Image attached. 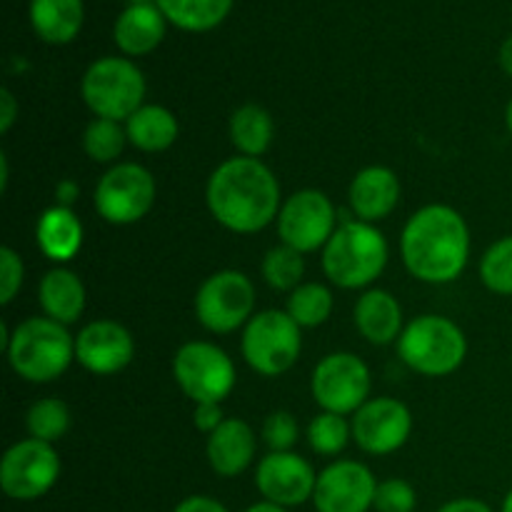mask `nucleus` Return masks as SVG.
Instances as JSON below:
<instances>
[{
  "label": "nucleus",
  "mask_w": 512,
  "mask_h": 512,
  "mask_svg": "<svg viewBox=\"0 0 512 512\" xmlns=\"http://www.w3.org/2000/svg\"><path fill=\"white\" fill-rule=\"evenodd\" d=\"M205 203L215 223L238 235H253L278 220L280 183L260 158L223 160L210 173L205 185Z\"/></svg>",
  "instance_id": "obj_1"
},
{
  "label": "nucleus",
  "mask_w": 512,
  "mask_h": 512,
  "mask_svg": "<svg viewBox=\"0 0 512 512\" xmlns=\"http://www.w3.org/2000/svg\"><path fill=\"white\" fill-rule=\"evenodd\" d=\"M470 228L450 205L430 203L415 210L400 235V255L415 280L448 285L463 275L470 260Z\"/></svg>",
  "instance_id": "obj_2"
},
{
  "label": "nucleus",
  "mask_w": 512,
  "mask_h": 512,
  "mask_svg": "<svg viewBox=\"0 0 512 512\" xmlns=\"http://www.w3.org/2000/svg\"><path fill=\"white\" fill-rule=\"evenodd\" d=\"M3 350L20 380L33 385L53 383L75 360V335L68 325L50 318H28L8 330L3 325Z\"/></svg>",
  "instance_id": "obj_3"
},
{
  "label": "nucleus",
  "mask_w": 512,
  "mask_h": 512,
  "mask_svg": "<svg viewBox=\"0 0 512 512\" xmlns=\"http://www.w3.org/2000/svg\"><path fill=\"white\" fill-rule=\"evenodd\" d=\"M323 273L343 290H365L383 275L390 260L388 238L363 220H343L323 248Z\"/></svg>",
  "instance_id": "obj_4"
},
{
  "label": "nucleus",
  "mask_w": 512,
  "mask_h": 512,
  "mask_svg": "<svg viewBox=\"0 0 512 512\" xmlns=\"http://www.w3.org/2000/svg\"><path fill=\"white\" fill-rule=\"evenodd\" d=\"M400 360L423 378H448L468 358V338L455 320L445 315H420L405 323L395 343Z\"/></svg>",
  "instance_id": "obj_5"
},
{
  "label": "nucleus",
  "mask_w": 512,
  "mask_h": 512,
  "mask_svg": "<svg viewBox=\"0 0 512 512\" xmlns=\"http://www.w3.org/2000/svg\"><path fill=\"white\" fill-rule=\"evenodd\" d=\"M145 75L130 58L105 55L85 68L80 80V98L95 118L125 123L145 105Z\"/></svg>",
  "instance_id": "obj_6"
},
{
  "label": "nucleus",
  "mask_w": 512,
  "mask_h": 512,
  "mask_svg": "<svg viewBox=\"0 0 512 512\" xmlns=\"http://www.w3.org/2000/svg\"><path fill=\"white\" fill-rule=\"evenodd\" d=\"M240 353L263 378H278L298 363L303 353V328L285 310H260L240 338Z\"/></svg>",
  "instance_id": "obj_7"
},
{
  "label": "nucleus",
  "mask_w": 512,
  "mask_h": 512,
  "mask_svg": "<svg viewBox=\"0 0 512 512\" xmlns=\"http://www.w3.org/2000/svg\"><path fill=\"white\" fill-rule=\"evenodd\" d=\"M173 378L195 405L223 403L238 383L233 358L208 340H190L175 350Z\"/></svg>",
  "instance_id": "obj_8"
},
{
  "label": "nucleus",
  "mask_w": 512,
  "mask_h": 512,
  "mask_svg": "<svg viewBox=\"0 0 512 512\" xmlns=\"http://www.w3.org/2000/svg\"><path fill=\"white\" fill-rule=\"evenodd\" d=\"M195 320L208 333L228 335L245 328L255 315V285L240 270H218L200 283L193 300Z\"/></svg>",
  "instance_id": "obj_9"
},
{
  "label": "nucleus",
  "mask_w": 512,
  "mask_h": 512,
  "mask_svg": "<svg viewBox=\"0 0 512 512\" xmlns=\"http://www.w3.org/2000/svg\"><path fill=\"white\" fill-rule=\"evenodd\" d=\"M158 183L140 163H115L103 173L93 193L95 213L110 225L140 223L153 210Z\"/></svg>",
  "instance_id": "obj_10"
},
{
  "label": "nucleus",
  "mask_w": 512,
  "mask_h": 512,
  "mask_svg": "<svg viewBox=\"0 0 512 512\" xmlns=\"http://www.w3.org/2000/svg\"><path fill=\"white\" fill-rule=\"evenodd\" d=\"M60 455L55 445L25 438L10 445L0 460V488L10 500L30 503L55 488L60 478Z\"/></svg>",
  "instance_id": "obj_11"
},
{
  "label": "nucleus",
  "mask_w": 512,
  "mask_h": 512,
  "mask_svg": "<svg viewBox=\"0 0 512 512\" xmlns=\"http://www.w3.org/2000/svg\"><path fill=\"white\" fill-rule=\"evenodd\" d=\"M370 390V368L355 353L325 355L310 375V393L325 413L355 415L370 400Z\"/></svg>",
  "instance_id": "obj_12"
},
{
  "label": "nucleus",
  "mask_w": 512,
  "mask_h": 512,
  "mask_svg": "<svg viewBox=\"0 0 512 512\" xmlns=\"http://www.w3.org/2000/svg\"><path fill=\"white\" fill-rule=\"evenodd\" d=\"M275 225H278L280 243L308 255L328 245L338 230V213L333 200L323 190L305 188L283 200Z\"/></svg>",
  "instance_id": "obj_13"
},
{
  "label": "nucleus",
  "mask_w": 512,
  "mask_h": 512,
  "mask_svg": "<svg viewBox=\"0 0 512 512\" xmlns=\"http://www.w3.org/2000/svg\"><path fill=\"white\" fill-rule=\"evenodd\" d=\"M353 443L368 455H393L413 433V413L398 398H370L350 420Z\"/></svg>",
  "instance_id": "obj_14"
},
{
  "label": "nucleus",
  "mask_w": 512,
  "mask_h": 512,
  "mask_svg": "<svg viewBox=\"0 0 512 512\" xmlns=\"http://www.w3.org/2000/svg\"><path fill=\"white\" fill-rule=\"evenodd\" d=\"M378 480L358 460H335L318 473L313 505L318 512H368L375 505Z\"/></svg>",
  "instance_id": "obj_15"
},
{
  "label": "nucleus",
  "mask_w": 512,
  "mask_h": 512,
  "mask_svg": "<svg viewBox=\"0 0 512 512\" xmlns=\"http://www.w3.org/2000/svg\"><path fill=\"white\" fill-rule=\"evenodd\" d=\"M318 473L298 453H268L255 468V488L268 503L280 508H298L315 495Z\"/></svg>",
  "instance_id": "obj_16"
},
{
  "label": "nucleus",
  "mask_w": 512,
  "mask_h": 512,
  "mask_svg": "<svg viewBox=\"0 0 512 512\" xmlns=\"http://www.w3.org/2000/svg\"><path fill=\"white\" fill-rule=\"evenodd\" d=\"M133 358L135 340L130 330L118 320H93L75 335V360L80 363V368L98 378L123 373L133 363Z\"/></svg>",
  "instance_id": "obj_17"
},
{
  "label": "nucleus",
  "mask_w": 512,
  "mask_h": 512,
  "mask_svg": "<svg viewBox=\"0 0 512 512\" xmlns=\"http://www.w3.org/2000/svg\"><path fill=\"white\" fill-rule=\"evenodd\" d=\"M400 178L388 165H368L358 170L348 188L350 210L363 223H380L390 218L400 203Z\"/></svg>",
  "instance_id": "obj_18"
},
{
  "label": "nucleus",
  "mask_w": 512,
  "mask_h": 512,
  "mask_svg": "<svg viewBox=\"0 0 512 512\" xmlns=\"http://www.w3.org/2000/svg\"><path fill=\"white\" fill-rule=\"evenodd\" d=\"M258 453V435L245 420L225 418L215 433L205 440V455L220 478H238L253 465Z\"/></svg>",
  "instance_id": "obj_19"
},
{
  "label": "nucleus",
  "mask_w": 512,
  "mask_h": 512,
  "mask_svg": "<svg viewBox=\"0 0 512 512\" xmlns=\"http://www.w3.org/2000/svg\"><path fill=\"white\" fill-rule=\"evenodd\" d=\"M168 25L158 3H130L115 18L113 40L125 58H143L163 43Z\"/></svg>",
  "instance_id": "obj_20"
},
{
  "label": "nucleus",
  "mask_w": 512,
  "mask_h": 512,
  "mask_svg": "<svg viewBox=\"0 0 512 512\" xmlns=\"http://www.w3.org/2000/svg\"><path fill=\"white\" fill-rule=\"evenodd\" d=\"M353 320L358 333L370 345L398 343L405 330L403 305L390 290L383 288H368L355 300Z\"/></svg>",
  "instance_id": "obj_21"
},
{
  "label": "nucleus",
  "mask_w": 512,
  "mask_h": 512,
  "mask_svg": "<svg viewBox=\"0 0 512 512\" xmlns=\"http://www.w3.org/2000/svg\"><path fill=\"white\" fill-rule=\"evenodd\" d=\"M38 303L43 308L45 318L63 325L78 323L85 313V303H88L85 283L75 270L65 268V265L50 268L40 278Z\"/></svg>",
  "instance_id": "obj_22"
},
{
  "label": "nucleus",
  "mask_w": 512,
  "mask_h": 512,
  "mask_svg": "<svg viewBox=\"0 0 512 512\" xmlns=\"http://www.w3.org/2000/svg\"><path fill=\"white\" fill-rule=\"evenodd\" d=\"M30 28L43 43L68 45L83 30V0H30Z\"/></svg>",
  "instance_id": "obj_23"
},
{
  "label": "nucleus",
  "mask_w": 512,
  "mask_h": 512,
  "mask_svg": "<svg viewBox=\"0 0 512 512\" xmlns=\"http://www.w3.org/2000/svg\"><path fill=\"white\" fill-rule=\"evenodd\" d=\"M35 240H38V248L45 258L63 265L73 260L83 248V223L73 213V208L53 205L40 215Z\"/></svg>",
  "instance_id": "obj_24"
},
{
  "label": "nucleus",
  "mask_w": 512,
  "mask_h": 512,
  "mask_svg": "<svg viewBox=\"0 0 512 512\" xmlns=\"http://www.w3.org/2000/svg\"><path fill=\"white\" fill-rule=\"evenodd\" d=\"M128 143L143 153H163L173 148L180 135V123L175 113L165 105L145 103L125 120Z\"/></svg>",
  "instance_id": "obj_25"
},
{
  "label": "nucleus",
  "mask_w": 512,
  "mask_h": 512,
  "mask_svg": "<svg viewBox=\"0 0 512 512\" xmlns=\"http://www.w3.org/2000/svg\"><path fill=\"white\" fill-rule=\"evenodd\" d=\"M230 143L235 145L238 155L245 158H260L270 150L275 138L273 115L258 103H245L230 115Z\"/></svg>",
  "instance_id": "obj_26"
},
{
  "label": "nucleus",
  "mask_w": 512,
  "mask_h": 512,
  "mask_svg": "<svg viewBox=\"0 0 512 512\" xmlns=\"http://www.w3.org/2000/svg\"><path fill=\"white\" fill-rule=\"evenodd\" d=\"M165 20L185 33H208L233 10L235 0H155Z\"/></svg>",
  "instance_id": "obj_27"
},
{
  "label": "nucleus",
  "mask_w": 512,
  "mask_h": 512,
  "mask_svg": "<svg viewBox=\"0 0 512 512\" xmlns=\"http://www.w3.org/2000/svg\"><path fill=\"white\" fill-rule=\"evenodd\" d=\"M335 298L330 293L328 285L323 283H303L288 295V305L285 313L300 325V328H318V325L328 323L333 315Z\"/></svg>",
  "instance_id": "obj_28"
},
{
  "label": "nucleus",
  "mask_w": 512,
  "mask_h": 512,
  "mask_svg": "<svg viewBox=\"0 0 512 512\" xmlns=\"http://www.w3.org/2000/svg\"><path fill=\"white\" fill-rule=\"evenodd\" d=\"M25 428L28 435L43 443L55 445L70 430V408L60 398H40L35 400L25 415Z\"/></svg>",
  "instance_id": "obj_29"
},
{
  "label": "nucleus",
  "mask_w": 512,
  "mask_h": 512,
  "mask_svg": "<svg viewBox=\"0 0 512 512\" xmlns=\"http://www.w3.org/2000/svg\"><path fill=\"white\" fill-rule=\"evenodd\" d=\"M125 145H128L125 123L108 118H93L85 125L83 150L93 163H115L123 155Z\"/></svg>",
  "instance_id": "obj_30"
},
{
  "label": "nucleus",
  "mask_w": 512,
  "mask_h": 512,
  "mask_svg": "<svg viewBox=\"0 0 512 512\" xmlns=\"http://www.w3.org/2000/svg\"><path fill=\"white\" fill-rule=\"evenodd\" d=\"M260 270H263V280L270 288L278 290V293H293L298 285H303L305 258L295 248L280 243L265 253Z\"/></svg>",
  "instance_id": "obj_31"
},
{
  "label": "nucleus",
  "mask_w": 512,
  "mask_h": 512,
  "mask_svg": "<svg viewBox=\"0 0 512 512\" xmlns=\"http://www.w3.org/2000/svg\"><path fill=\"white\" fill-rule=\"evenodd\" d=\"M305 435H308V445L315 455L335 458L353 440V428H350V420H345V415L325 413L323 410V413H318L310 420Z\"/></svg>",
  "instance_id": "obj_32"
},
{
  "label": "nucleus",
  "mask_w": 512,
  "mask_h": 512,
  "mask_svg": "<svg viewBox=\"0 0 512 512\" xmlns=\"http://www.w3.org/2000/svg\"><path fill=\"white\" fill-rule=\"evenodd\" d=\"M480 280L495 295H512V235L495 240L480 260Z\"/></svg>",
  "instance_id": "obj_33"
},
{
  "label": "nucleus",
  "mask_w": 512,
  "mask_h": 512,
  "mask_svg": "<svg viewBox=\"0 0 512 512\" xmlns=\"http://www.w3.org/2000/svg\"><path fill=\"white\" fill-rule=\"evenodd\" d=\"M260 435H263V443L268 445L270 453H290L300 438V425L293 413L275 410L265 418Z\"/></svg>",
  "instance_id": "obj_34"
},
{
  "label": "nucleus",
  "mask_w": 512,
  "mask_h": 512,
  "mask_svg": "<svg viewBox=\"0 0 512 512\" xmlns=\"http://www.w3.org/2000/svg\"><path fill=\"white\" fill-rule=\"evenodd\" d=\"M373 508L378 512H415V508H418V493H415V488L408 480L388 478L378 483Z\"/></svg>",
  "instance_id": "obj_35"
},
{
  "label": "nucleus",
  "mask_w": 512,
  "mask_h": 512,
  "mask_svg": "<svg viewBox=\"0 0 512 512\" xmlns=\"http://www.w3.org/2000/svg\"><path fill=\"white\" fill-rule=\"evenodd\" d=\"M25 268L20 255L13 248H0V303L10 305L15 300V295L23 288Z\"/></svg>",
  "instance_id": "obj_36"
},
{
  "label": "nucleus",
  "mask_w": 512,
  "mask_h": 512,
  "mask_svg": "<svg viewBox=\"0 0 512 512\" xmlns=\"http://www.w3.org/2000/svg\"><path fill=\"white\" fill-rule=\"evenodd\" d=\"M223 403H200L195 405L193 410V425L200 430V433L210 435L223 425Z\"/></svg>",
  "instance_id": "obj_37"
},
{
  "label": "nucleus",
  "mask_w": 512,
  "mask_h": 512,
  "mask_svg": "<svg viewBox=\"0 0 512 512\" xmlns=\"http://www.w3.org/2000/svg\"><path fill=\"white\" fill-rule=\"evenodd\" d=\"M173 512H230L220 500L210 498V495H190V498L180 500Z\"/></svg>",
  "instance_id": "obj_38"
},
{
  "label": "nucleus",
  "mask_w": 512,
  "mask_h": 512,
  "mask_svg": "<svg viewBox=\"0 0 512 512\" xmlns=\"http://www.w3.org/2000/svg\"><path fill=\"white\" fill-rule=\"evenodd\" d=\"M20 115V105L8 88L0 90V133H10Z\"/></svg>",
  "instance_id": "obj_39"
},
{
  "label": "nucleus",
  "mask_w": 512,
  "mask_h": 512,
  "mask_svg": "<svg viewBox=\"0 0 512 512\" xmlns=\"http://www.w3.org/2000/svg\"><path fill=\"white\" fill-rule=\"evenodd\" d=\"M438 512H493V508L478 498H455L445 503Z\"/></svg>",
  "instance_id": "obj_40"
},
{
  "label": "nucleus",
  "mask_w": 512,
  "mask_h": 512,
  "mask_svg": "<svg viewBox=\"0 0 512 512\" xmlns=\"http://www.w3.org/2000/svg\"><path fill=\"white\" fill-rule=\"evenodd\" d=\"M55 195H58V205L70 208L75 203V198H78V185H75V180H60V185L55 188Z\"/></svg>",
  "instance_id": "obj_41"
},
{
  "label": "nucleus",
  "mask_w": 512,
  "mask_h": 512,
  "mask_svg": "<svg viewBox=\"0 0 512 512\" xmlns=\"http://www.w3.org/2000/svg\"><path fill=\"white\" fill-rule=\"evenodd\" d=\"M498 60H500V68H503L505 73H508L512 78V33L503 40V45H500Z\"/></svg>",
  "instance_id": "obj_42"
},
{
  "label": "nucleus",
  "mask_w": 512,
  "mask_h": 512,
  "mask_svg": "<svg viewBox=\"0 0 512 512\" xmlns=\"http://www.w3.org/2000/svg\"><path fill=\"white\" fill-rule=\"evenodd\" d=\"M243 512H288V510L280 508V505L275 503H268V500H260V503L250 505V508H245Z\"/></svg>",
  "instance_id": "obj_43"
},
{
  "label": "nucleus",
  "mask_w": 512,
  "mask_h": 512,
  "mask_svg": "<svg viewBox=\"0 0 512 512\" xmlns=\"http://www.w3.org/2000/svg\"><path fill=\"white\" fill-rule=\"evenodd\" d=\"M8 155H0V190L8 188Z\"/></svg>",
  "instance_id": "obj_44"
},
{
  "label": "nucleus",
  "mask_w": 512,
  "mask_h": 512,
  "mask_svg": "<svg viewBox=\"0 0 512 512\" xmlns=\"http://www.w3.org/2000/svg\"><path fill=\"white\" fill-rule=\"evenodd\" d=\"M500 512H512V488H510V493L505 495V500H503V508H500Z\"/></svg>",
  "instance_id": "obj_45"
},
{
  "label": "nucleus",
  "mask_w": 512,
  "mask_h": 512,
  "mask_svg": "<svg viewBox=\"0 0 512 512\" xmlns=\"http://www.w3.org/2000/svg\"><path fill=\"white\" fill-rule=\"evenodd\" d=\"M505 125H508V130L512 135V100L508 103V110H505Z\"/></svg>",
  "instance_id": "obj_46"
},
{
  "label": "nucleus",
  "mask_w": 512,
  "mask_h": 512,
  "mask_svg": "<svg viewBox=\"0 0 512 512\" xmlns=\"http://www.w3.org/2000/svg\"><path fill=\"white\" fill-rule=\"evenodd\" d=\"M130 3H150V0H130Z\"/></svg>",
  "instance_id": "obj_47"
}]
</instances>
